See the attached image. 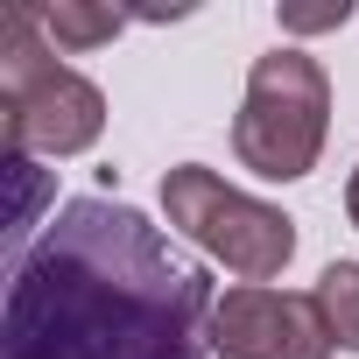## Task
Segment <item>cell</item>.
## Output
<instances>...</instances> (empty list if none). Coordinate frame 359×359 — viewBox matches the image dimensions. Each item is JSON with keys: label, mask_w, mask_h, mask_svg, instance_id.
<instances>
[{"label": "cell", "mask_w": 359, "mask_h": 359, "mask_svg": "<svg viewBox=\"0 0 359 359\" xmlns=\"http://www.w3.org/2000/svg\"><path fill=\"white\" fill-rule=\"evenodd\" d=\"M331 134V78L303 50H268L247 71V99L233 113V155L268 176V184H296L317 169Z\"/></svg>", "instance_id": "3957f363"}, {"label": "cell", "mask_w": 359, "mask_h": 359, "mask_svg": "<svg viewBox=\"0 0 359 359\" xmlns=\"http://www.w3.org/2000/svg\"><path fill=\"white\" fill-rule=\"evenodd\" d=\"M212 275L134 205L71 198L15 254L0 359H212Z\"/></svg>", "instance_id": "6da1fadb"}, {"label": "cell", "mask_w": 359, "mask_h": 359, "mask_svg": "<svg viewBox=\"0 0 359 359\" xmlns=\"http://www.w3.org/2000/svg\"><path fill=\"white\" fill-rule=\"evenodd\" d=\"M345 22H352L345 0H331V8H282V29H296V36H310V29H345Z\"/></svg>", "instance_id": "ba28073f"}, {"label": "cell", "mask_w": 359, "mask_h": 359, "mask_svg": "<svg viewBox=\"0 0 359 359\" xmlns=\"http://www.w3.org/2000/svg\"><path fill=\"white\" fill-rule=\"evenodd\" d=\"M345 219L359 226V169H352V184H345Z\"/></svg>", "instance_id": "9c48e42d"}, {"label": "cell", "mask_w": 359, "mask_h": 359, "mask_svg": "<svg viewBox=\"0 0 359 359\" xmlns=\"http://www.w3.org/2000/svg\"><path fill=\"white\" fill-rule=\"evenodd\" d=\"M331 331L317 296L240 282L212 303V359H331Z\"/></svg>", "instance_id": "5b68a950"}, {"label": "cell", "mask_w": 359, "mask_h": 359, "mask_svg": "<svg viewBox=\"0 0 359 359\" xmlns=\"http://www.w3.org/2000/svg\"><path fill=\"white\" fill-rule=\"evenodd\" d=\"M317 310H324V331L338 352H359V261H331L317 275Z\"/></svg>", "instance_id": "8992f818"}, {"label": "cell", "mask_w": 359, "mask_h": 359, "mask_svg": "<svg viewBox=\"0 0 359 359\" xmlns=\"http://www.w3.org/2000/svg\"><path fill=\"white\" fill-rule=\"evenodd\" d=\"M0 134L8 155H85L106 134V92L43 50L36 8L0 15Z\"/></svg>", "instance_id": "7a4b0ae2"}, {"label": "cell", "mask_w": 359, "mask_h": 359, "mask_svg": "<svg viewBox=\"0 0 359 359\" xmlns=\"http://www.w3.org/2000/svg\"><path fill=\"white\" fill-rule=\"evenodd\" d=\"M43 36H57V50H99L120 36V8H85V0H57V8H36Z\"/></svg>", "instance_id": "52a82bcc"}, {"label": "cell", "mask_w": 359, "mask_h": 359, "mask_svg": "<svg viewBox=\"0 0 359 359\" xmlns=\"http://www.w3.org/2000/svg\"><path fill=\"white\" fill-rule=\"evenodd\" d=\"M162 212H169V226L184 233L198 254L226 261L240 282H268L296 254V219L261 205V198H247V191H233L226 176L205 169V162H176L162 176Z\"/></svg>", "instance_id": "277c9868"}]
</instances>
